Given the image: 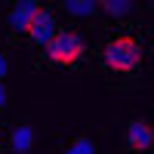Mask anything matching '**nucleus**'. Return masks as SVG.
Returning <instances> with one entry per match:
<instances>
[{"label": "nucleus", "instance_id": "f257e3e1", "mask_svg": "<svg viewBox=\"0 0 154 154\" xmlns=\"http://www.w3.org/2000/svg\"><path fill=\"white\" fill-rule=\"evenodd\" d=\"M99 65L105 71L108 80L123 83V80H136L142 74L145 65V43L133 28H117L111 31L99 46Z\"/></svg>", "mask_w": 154, "mask_h": 154}, {"label": "nucleus", "instance_id": "f03ea898", "mask_svg": "<svg viewBox=\"0 0 154 154\" xmlns=\"http://www.w3.org/2000/svg\"><path fill=\"white\" fill-rule=\"evenodd\" d=\"M83 56H86V40L77 31H71V28H62L53 40L43 46V59L49 62V65H59V68L80 65Z\"/></svg>", "mask_w": 154, "mask_h": 154}, {"label": "nucleus", "instance_id": "7ed1b4c3", "mask_svg": "<svg viewBox=\"0 0 154 154\" xmlns=\"http://www.w3.org/2000/svg\"><path fill=\"white\" fill-rule=\"evenodd\" d=\"M151 148H154V123L148 117H133L123 130V151L148 154Z\"/></svg>", "mask_w": 154, "mask_h": 154}, {"label": "nucleus", "instance_id": "20e7f679", "mask_svg": "<svg viewBox=\"0 0 154 154\" xmlns=\"http://www.w3.org/2000/svg\"><path fill=\"white\" fill-rule=\"evenodd\" d=\"M62 31V25H59V16H56V9L53 6H46L43 3V9L37 12V19L31 22V28H28V43L31 46H37V49H43L49 40H53V37Z\"/></svg>", "mask_w": 154, "mask_h": 154}, {"label": "nucleus", "instance_id": "39448f33", "mask_svg": "<svg viewBox=\"0 0 154 154\" xmlns=\"http://www.w3.org/2000/svg\"><path fill=\"white\" fill-rule=\"evenodd\" d=\"M43 9V3L40 0H19V3H12L9 6V12H6V25H9V31L12 34H28V28H31V22L37 19V12Z\"/></svg>", "mask_w": 154, "mask_h": 154}, {"label": "nucleus", "instance_id": "423d86ee", "mask_svg": "<svg viewBox=\"0 0 154 154\" xmlns=\"http://www.w3.org/2000/svg\"><path fill=\"white\" fill-rule=\"evenodd\" d=\"M37 142V130L31 120H16L9 126V136H6V145L12 154H31Z\"/></svg>", "mask_w": 154, "mask_h": 154}, {"label": "nucleus", "instance_id": "0eeeda50", "mask_svg": "<svg viewBox=\"0 0 154 154\" xmlns=\"http://www.w3.org/2000/svg\"><path fill=\"white\" fill-rule=\"evenodd\" d=\"M59 9L74 16V19H89V16H96V12H102V6L96 0H62Z\"/></svg>", "mask_w": 154, "mask_h": 154}, {"label": "nucleus", "instance_id": "6e6552de", "mask_svg": "<svg viewBox=\"0 0 154 154\" xmlns=\"http://www.w3.org/2000/svg\"><path fill=\"white\" fill-rule=\"evenodd\" d=\"M99 6L111 19H130V16H136V12L142 9L139 3H130V0H105V3H99Z\"/></svg>", "mask_w": 154, "mask_h": 154}, {"label": "nucleus", "instance_id": "1a4fd4ad", "mask_svg": "<svg viewBox=\"0 0 154 154\" xmlns=\"http://www.w3.org/2000/svg\"><path fill=\"white\" fill-rule=\"evenodd\" d=\"M62 154H99V142L93 136H86V133L83 136H74L71 142L62 148Z\"/></svg>", "mask_w": 154, "mask_h": 154}, {"label": "nucleus", "instance_id": "9d476101", "mask_svg": "<svg viewBox=\"0 0 154 154\" xmlns=\"http://www.w3.org/2000/svg\"><path fill=\"white\" fill-rule=\"evenodd\" d=\"M6 71H9V59H6V53H3V49H0V83H3Z\"/></svg>", "mask_w": 154, "mask_h": 154}, {"label": "nucleus", "instance_id": "9b49d317", "mask_svg": "<svg viewBox=\"0 0 154 154\" xmlns=\"http://www.w3.org/2000/svg\"><path fill=\"white\" fill-rule=\"evenodd\" d=\"M6 105H9V89H6V83H0V111Z\"/></svg>", "mask_w": 154, "mask_h": 154}, {"label": "nucleus", "instance_id": "f8f14e48", "mask_svg": "<svg viewBox=\"0 0 154 154\" xmlns=\"http://www.w3.org/2000/svg\"><path fill=\"white\" fill-rule=\"evenodd\" d=\"M148 154H154V148H151V151H148Z\"/></svg>", "mask_w": 154, "mask_h": 154}]
</instances>
